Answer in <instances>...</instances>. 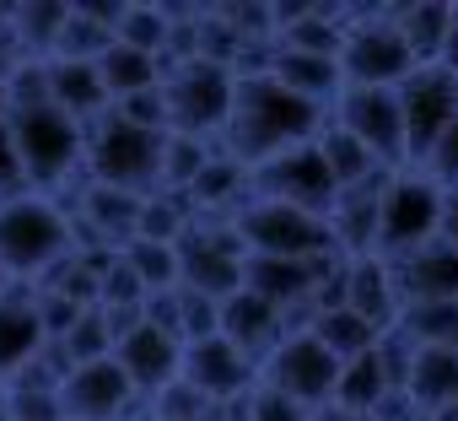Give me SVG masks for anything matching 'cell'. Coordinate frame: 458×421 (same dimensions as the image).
Returning <instances> with one entry per match:
<instances>
[{
  "mask_svg": "<svg viewBox=\"0 0 458 421\" xmlns=\"http://www.w3.org/2000/svg\"><path fill=\"white\" fill-rule=\"evenodd\" d=\"M415 173H426L442 194H458V119L437 135V146L426 151V162H420Z\"/></svg>",
  "mask_w": 458,
  "mask_h": 421,
  "instance_id": "32",
  "label": "cell"
},
{
  "mask_svg": "<svg viewBox=\"0 0 458 421\" xmlns=\"http://www.w3.org/2000/svg\"><path fill=\"white\" fill-rule=\"evenodd\" d=\"M38 351H44L38 292L33 287H6V297H0V389H6Z\"/></svg>",
  "mask_w": 458,
  "mask_h": 421,
  "instance_id": "19",
  "label": "cell"
},
{
  "mask_svg": "<svg viewBox=\"0 0 458 421\" xmlns=\"http://www.w3.org/2000/svg\"><path fill=\"white\" fill-rule=\"evenodd\" d=\"M114 362H119V373L135 383V394L151 400V394H162V389L183 373V340H178L173 330L140 319L135 330H124V335L114 340Z\"/></svg>",
  "mask_w": 458,
  "mask_h": 421,
  "instance_id": "13",
  "label": "cell"
},
{
  "mask_svg": "<svg viewBox=\"0 0 458 421\" xmlns=\"http://www.w3.org/2000/svg\"><path fill=\"white\" fill-rule=\"evenodd\" d=\"M238 244L243 254H259V260H318V254H335L329 244V222L308 217V210H292V205H276V200H249L238 217Z\"/></svg>",
  "mask_w": 458,
  "mask_h": 421,
  "instance_id": "7",
  "label": "cell"
},
{
  "mask_svg": "<svg viewBox=\"0 0 458 421\" xmlns=\"http://www.w3.org/2000/svg\"><path fill=\"white\" fill-rule=\"evenodd\" d=\"M404 400L426 416L437 405L458 400V351H415L410 378H404Z\"/></svg>",
  "mask_w": 458,
  "mask_h": 421,
  "instance_id": "27",
  "label": "cell"
},
{
  "mask_svg": "<svg viewBox=\"0 0 458 421\" xmlns=\"http://www.w3.org/2000/svg\"><path fill=\"white\" fill-rule=\"evenodd\" d=\"M12 141H17V157H22V173H28V189H33V194H55V189H65V184L81 173L87 125H76V119L60 114L55 103L22 108V114L12 119Z\"/></svg>",
  "mask_w": 458,
  "mask_h": 421,
  "instance_id": "4",
  "label": "cell"
},
{
  "mask_svg": "<svg viewBox=\"0 0 458 421\" xmlns=\"http://www.w3.org/2000/svg\"><path fill=\"white\" fill-rule=\"evenodd\" d=\"M162 98H167V130L194 135V141H221L233 119L238 76L216 60H178L162 71Z\"/></svg>",
  "mask_w": 458,
  "mask_h": 421,
  "instance_id": "5",
  "label": "cell"
},
{
  "mask_svg": "<svg viewBox=\"0 0 458 421\" xmlns=\"http://www.w3.org/2000/svg\"><path fill=\"white\" fill-rule=\"evenodd\" d=\"M335 378H340V362H335L308 330H292V335L265 357V367H259V383H265V389H276V394H286V400H297V405H308V410H324V405H329Z\"/></svg>",
  "mask_w": 458,
  "mask_h": 421,
  "instance_id": "11",
  "label": "cell"
},
{
  "mask_svg": "<svg viewBox=\"0 0 458 421\" xmlns=\"http://www.w3.org/2000/svg\"><path fill=\"white\" fill-rule=\"evenodd\" d=\"M394 22H399V33H404V49H410V60H415V71H431V65L442 60L453 6H447V0H415V6H394Z\"/></svg>",
  "mask_w": 458,
  "mask_h": 421,
  "instance_id": "25",
  "label": "cell"
},
{
  "mask_svg": "<svg viewBox=\"0 0 458 421\" xmlns=\"http://www.w3.org/2000/svg\"><path fill=\"white\" fill-rule=\"evenodd\" d=\"M254 194L276 200V205H292V210H308V217H318V222H329V210L340 200V189H335V178H329V168L318 157V141L259 162L254 168Z\"/></svg>",
  "mask_w": 458,
  "mask_h": 421,
  "instance_id": "10",
  "label": "cell"
},
{
  "mask_svg": "<svg viewBox=\"0 0 458 421\" xmlns=\"http://www.w3.org/2000/svg\"><path fill=\"white\" fill-rule=\"evenodd\" d=\"M162 141L157 130H140L130 125L124 114H98L87 125V178L103 184V189H124V194H151L157 189V173H162Z\"/></svg>",
  "mask_w": 458,
  "mask_h": 421,
  "instance_id": "3",
  "label": "cell"
},
{
  "mask_svg": "<svg viewBox=\"0 0 458 421\" xmlns=\"http://www.w3.org/2000/svg\"><path fill=\"white\" fill-rule=\"evenodd\" d=\"M345 87H388L399 92L415 76V60L404 49V33L394 22V6H351V33L340 49Z\"/></svg>",
  "mask_w": 458,
  "mask_h": 421,
  "instance_id": "6",
  "label": "cell"
},
{
  "mask_svg": "<svg viewBox=\"0 0 458 421\" xmlns=\"http://www.w3.org/2000/svg\"><path fill=\"white\" fill-rule=\"evenodd\" d=\"M437 238H442L447 249H458V194H447V200H442V222H437Z\"/></svg>",
  "mask_w": 458,
  "mask_h": 421,
  "instance_id": "35",
  "label": "cell"
},
{
  "mask_svg": "<svg viewBox=\"0 0 458 421\" xmlns=\"http://www.w3.org/2000/svg\"><path fill=\"white\" fill-rule=\"evenodd\" d=\"M270 82L286 87L292 98L313 103V108H335V98L345 92V76H340V60L329 55H308V49H286L276 44V60H270Z\"/></svg>",
  "mask_w": 458,
  "mask_h": 421,
  "instance_id": "20",
  "label": "cell"
},
{
  "mask_svg": "<svg viewBox=\"0 0 458 421\" xmlns=\"http://www.w3.org/2000/svg\"><path fill=\"white\" fill-rule=\"evenodd\" d=\"M399 103H404V141H410V168L426 162V151L437 146V135L458 119V76L447 71H415L404 87H399Z\"/></svg>",
  "mask_w": 458,
  "mask_h": 421,
  "instance_id": "12",
  "label": "cell"
},
{
  "mask_svg": "<svg viewBox=\"0 0 458 421\" xmlns=\"http://www.w3.org/2000/svg\"><path fill=\"white\" fill-rule=\"evenodd\" d=\"M329 125L324 108L292 98L286 87H276L270 76H249L238 82V98H233V119L221 130V151L238 157L243 168H259L281 151H297L308 141H318V130Z\"/></svg>",
  "mask_w": 458,
  "mask_h": 421,
  "instance_id": "1",
  "label": "cell"
},
{
  "mask_svg": "<svg viewBox=\"0 0 458 421\" xmlns=\"http://www.w3.org/2000/svg\"><path fill=\"white\" fill-rule=\"evenodd\" d=\"M6 287H12V281H6V271H0V297H6Z\"/></svg>",
  "mask_w": 458,
  "mask_h": 421,
  "instance_id": "39",
  "label": "cell"
},
{
  "mask_svg": "<svg viewBox=\"0 0 458 421\" xmlns=\"http://www.w3.org/2000/svg\"><path fill=\"white\" fill-rule=\"evenodd\" d=\"M313 421H377V416H361V410H340V405H324Z\"/></svg>",
  "mask_w": 458,
  "mask_h": 421,
  "instance_id": "37",
  "label": "cell"
},
{
  "mask_svg": "<svg viewBox=\"0 0 458 421\" xmlns=\"http://www.w3.org/2000/svg\"><path fill=\"white\" fill-rule=\"evenodd\" d=\"M442 189L426 178V173H394L383 184V200H377V254L383 260H404L410 249L431 244L437 238V222H442Z\"/></svg>",
  "mask_w": 458,
  "mask_h": 421,
  "instance_id": "8",
  "label": "cell"
},
{
  "mask_svg": "<svg viewBox=\"0 0 458 421\" xmlns=\"http://www.w3.org/2000/svg\"><path fill=\"white\" fill-rule=\"evenodd\" d=\"M98 71H103L108 103H124V98L151 92V87L162 82V60H151V55H140V49H124V44H114V49L98 60Z\"/></svg>",
  "mask_w": 458,
  "mask_h": 421,
  "instance_id": "29",
  "label": "cell"
},
{
  "mask_svg": "<svg viewBox=\"0 0 458 421\" xmlns=\"http://www.w3.org/2000/svg\"><path fill=\"white\" fill-rule=\"evenodd\" d=\"M388 394H399V389H394V378H388V367H383V357H377V346H372V351L340 362V378H335L329 405H340V410H361V416H377Z\"/></svg>",
  "mask_w": 458,
  "mask_h": 421,
  "instance_id": "24",
  "label": "cell"
},
{
  "mask_svg": "<svg viewBox=\"0 0 458 421\" xmlns=\"http://www.w3.org/2000/svg\"><path fill=\"white\" fill-rule=\"evenodd\" d=\"M119 254H124L130 276L146 287V297H157V292H173V287H178V244L135 238V244H124Z\"/></svg>",
  "mask_w": 458,
  "mask_h": 421,
  "instance_id": "31",
  "label": "cell"
},
{
  "mask_svg": "<svg viewBox=\"0 0 458 421\" xmlns=\"http://www.w3.org/2000/svg\"><path fill=\"white\" fill-rule=\"evenodd\" d=\"M286 335H292V319H286L276 303H265L259 292H249V287H238L233 297L221 303V340H233L254 367H265V357H270Z\"/></svg>",
  "mask_w": 458,
  "mask_h": 421,
  "instance_id": "16",
  "label": "cell"
},
{
  "mask_svg": "<svg viewBox=\"0 0 458 421\" xmlns=\"http://www.w3.org/2000/svg\"><path fill=\"white\" fill-rule=\"evenodd\" d=\"M345 308L356 319H367L377 335H388L404 314V297H399V281H394V265L383 254H367V260H345Z\"/></svg>",
  "mask_w": 458,
  "mask_h": 421,
  "instance_id": "17",
  "label": "cell"
},
{
  "mask_svg": "<svg viewBox=\"0 0 458 421\" xmlns=\"http://www.w3.org/2000/svg\"><path fill=\"white\" fill-rule=\"evenodd\" d=\"M49 103L60 114H71L76 125H92L98 114L114 108L98 60H49Z\"/></svg>",
  "mask_w": 458,
  "mask_h": 421,
  "instance_id": "22",
  "label": "cell"
},
{
  "mask_svg": "<svg viewBox=\"0 0 458 421\" xmlns=\"http://www.w3.org/2000/svg\"><path fill=\"white\" fill-rule=\"evenodd\" d=\"M71 249L76 228L49 194L28 189L17 200H0V271L12 287H38Z\"/></svg>",
  "mask_w": 458,
  "mask_h": 421,
  "instance_id": "2",
  "label": "cell"
},
{
  "mask_svg": "<svg viewBox=\"0 0 458 421\" xmlns=\"http://www.w3.org/2000/svg\"><path fill=\"white\" fill-rule=\"evenodd\" d=\"M12 114H17V103H12V92H6V76H0V130L12 125Z\"/></svg>",
  "mask_w": 458,
  "mask_h": 421,
  "instance_id": "38",
  "label": "cell"
},
{
  "mask_svg": "<svg viewBox=\"0 0 458 421\" xmlns=\"http://www.w3.org/2000/svg\"><path fill=\"white\" fill-rule=\"evenodd\" d=\"M205 421H210V416H205Z\"/></svg>",
  "mask_w": 458,
  "mask_h": 421,
  "instance_id": "41",
  "label": "cell"
},
{
  "mask_svg": "<svg viewBox=\"0 0 458 421\" xmlns=\"http://www.w3.org/2000/svg\"><path fill=\"white\" fill-rule=\"evenodd\" d=\"M308 335H313L335 362H351V357H361V351L377 346V330H372L367 319H356L351 308H324V314H313Z\"/></svg>",
  "mask_w": 458,
  "mask_h": 421,
  "instance_id": "30",
  "label": "cell"
},
{
  "mask_svg": "<svg viewBox=\"0 0 458 421\" xmlns=\"http://www.w3.org/2000/svg\"><path fill=\"white\" fill-rule=\"evenodd\" d=\"M437 71L458 76V6H453V22H447V44H442V60H437Z\"/></svg>",
  "mask_w": 458,
  "mask_h": 421,
  "instance_id": "36",
  "label": "cell"
},
{
  "mask_svg": "<svg viewBox=\"0 0 458 421\" xmlns=\"http://www.w3.org/2000/svg\"><path fill=\"white\" fill-rule=\"evenodd\" d=\"M329 125H340L351 141H361L388 173H410V141H404V103L388 87H345L329 108Z\"/></svg>",
  "mask_w": 458,
  "mask_h": 421,
  "instance_id": "9",
  "label": "cell"
},
{
  "mask_svg": "<svg viewBox=\"0 0 458 421\" xmlns=\"http://www.w3.org/2000/svg\"><path fill=\"white\" fill-rule=\"evenodd\" d=\"M194 394H205L210 405H221V400H238V394H249L254 383H259V367L233 346V340H221V335H210V340H194V346H183V373H178Z\"/></svg>",
  "mask_w": 458,
  "mask_h": 421,
  "instance_id": "15",
  "label": "cell"
},
{
  "mask_svg": "<svg viewBox=\"0 0 458 421\" xmlns=\"http://www.w3.org/2000/svg\"><path fill=\"white\" fill-rule=\"evenodd\" d=\"M28 194V173H22V157H17V141H12V125L0 130V200H17Z\"/></svg>",
  "mask_w": 458,
  "mask_h": 421,
  "instance_id": "34",
  "label": "cell"
},
{
  "mask_svg": "<svg viewBox=\"0 0 458 421\" xmlns=\"http://www.w3.org/2000/svg\"><path fill=\"white\" fill-rule=\"evenodd\" d=\"M318 157H324V168H329V178H335L340 194H345V189H361V184H372V178H388V168H383L361 141H351L340 125H324V130H318Z\"/></svg>",
  "mask_w": 458,
  "mask_h": 421,
  "instance_id": "26",
  "label": "cell"
},
{
  "mask_svg": "<svg viewBox=\"0 0 458 421\" xmlns=\"http://www.w3.org/2000/svg\"><path fill=\"white\" fill-rule=\"evenodd\" d=\"M388 178H372V184L345 189L335 200V210H329V244H335V254H345V260L377 254V200H383V184Z\"/></svg>",
  "mask_w": 458,
  "mask_h": 421,
  "instance_id": "21",
  "label": "cell"
},
{
  "mask_svg": "<svg viewBox=\"0 0 458 421\" xmlns=\"http://www.w3.org/2000/svg\"><path fill=\"white\" fill-rule=\"evenodd\" d=\"M135 400H140V394H135V383L119 373L114 357L87 362V367H71L65 383H60V410H65V421H119Z\"/></svg>",
  "mask_w": 458,
  "mask_h": 421,
  "instance_id": "14",
  "label": "cell"
},
{
  "mask_svg": "<svg viewBox=\"0 0 458 421\" xmlns=\"http://www.w3.org/2000/svg\"><path fill=\"white\" fill-rule=\"evenodd\" d=\"M313 416L318 410H308V405H297V400H286V394H276L265 383L249 389V421H313Z\"/></svg>",
  "mask_w": 458,
  "mask_h": 421,
  "instance_id": "33",
  "label": "cell"
},
{
  "mask_svg": "<svg viewBox=\"0 0 458 421\" xmlns=\"http://www.w3.org/2000/svg\"><path fill=\"white\" fill-rule=\"evenodd\" d=\"M173 33H178V6H146V0H130V6H119V17H114V44L140 49V55H151L162 65L173 55Z\"/></svg>",
  "mask_w": 458,
  "mask_h": 421,
  "instance_id": "23",
  "label": "cell"
},
{
  "mask_svg": "<svg viewBox=\"0 0 458 421\" xmlns=\"http://www.w3.org/2000/svg\"><path fill=\"white\" fill-rule=\"evenodd\" d=\"M394 330L415 351H458V303H410Z\"/></svg>",
  "mask_w": 458,
  "mask_h": 421,
  "instance_id": "28",
  "label": "cell"
},
{
  "mask_svg": "<svg viewBox=\"0 0 458 421\" xmlns=\"http://www.w3.org/2000/svg\"><path fill=\"white\" fill-rule=\"evenodd\" d=\"M6 71H12V65H6V60H0V76H6Z\"/></svg>",
  "mask_w": 458,
  "mask_h": 421,
  "instance_id": "40",
  "label": "cell"
},
{
  "mask_svg": "<svg viewBox=\"0 0 458 421\" xmlns=\"http://www.w3.org/2000/svg\"><path fill=\"white\" fill-rule=\"evenodd\" d=\"M404 308L410 303H458V249H447L442 238L410 249L404 260H388Z\"/></svg>",
  "mask_w": 458,
  "mask_h": 421,
  "instance_id": "18",
  "label": "cell"
}]
</instances>
